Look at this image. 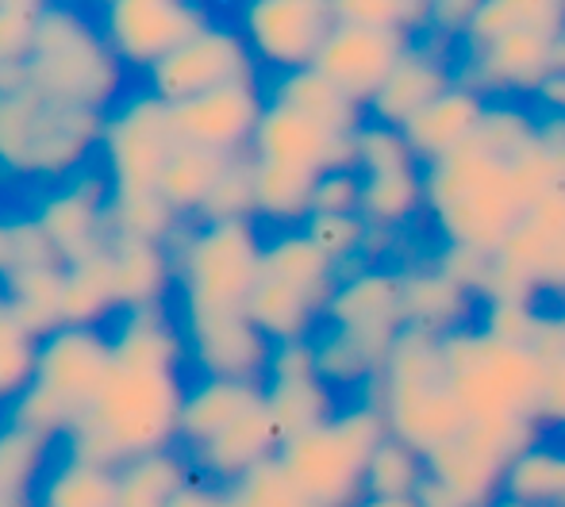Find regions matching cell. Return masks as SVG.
<instances>
[{"instance_id": "12", "label": "cell", "mask_w": 565, "mask_h": 507, "mask_svg": "<svg viewBox=\"0 0 565 507\" xmlns=\"http://www.w3.org/2000/svg\"><path fill=\"white\" fill-rule=\"evenodd\" d=\"M565 31L515 28L477 46H458V82L484 100H535L562 69Z\"/></svg>"}, {"instance_id": "50", "label": "cell", "mask_w": 565, "mask_h": 507, "mask_svg": "<svg viewBox=\"0 0 565 507\" xmlns=\"http://www.w3.org/2000/svg\"><path fill=\"white\" fill-rule=\"evenodd\" d=\"M546 315L531 300H484L481 315H477V327L489 331L492 338L508 346H523V350H535L539 335L546 327Z\"/></svg>"}, {"instance_id": "22", "label": "cell", "mask_w": 565, "mask_h": 507, "mask_svg": "<svg viewBox=\"0 0 565 507\" xmlns=\"http://www.w3.org/2000/svg\"><path fill=\"white\" fill-rule=\"evenodd\" d=\"M454 85H458V46L424 35L408 46V54L396 62V69L377 89V97L365 105V120L404 131Z\"/></svg>"}, {"instance_id": "15", "label": "cell", "mask_w": 565, "mask_h": 507, "mask_svg": "<svg viewBox=\"0 0 565 507\" xmlns=\"http://www.w3.org/2000/svg\"><path fill=\"white\" fill-rule=\"evenodd\" d=\"M323 327L342 331L358 346L373 354L385 366L396 338L404 335V273L388 261H362L354 269H342L335 296L323 312Z\"/></svg>"}, {"instance_id": "21", "label": "cell", "mask_w": 565, "mask_h": 507, "mask_svg": "<svg viewBox=\"0 0 565 507\" xmlns=\"http://www.w3.org/2000/svg\"><path fill=\"white\" fill-rule=\"evenodd\" d=\"M189 343V366L196 377L266 380L274 343L250 323L246 312H193L178 315Z\"/></svg>"}, {"instance_id": "46", "label": "cell", "mask_w": 565, "mask_h": 507, "mask_svg": "<svg viewBox=\"0 0 565 507\" xmlns=\"http://www.w3.org/2000/svg\"><path fill=\"white\" fill-rule=\"evenodd\" d=\"M308 239L316 242V250L339 269H354L365 261V247H370L373 227L365 224L362 212L354 216H308V224L300 227Z\"/></svg>"}, {"instance_id": "55", "label": "cell", "mask_w": 565, "mask_h": 507, "mask_svg": "<svg viewBox=\"0 0 565 507\" xmlns=\"http://www.w3.org/2000/svg\"><path fill=\"white\" fill-rule=\"evenodd\" d=\"M170 507H227V488L212 485V481H204V477H193L173 496Z\"/></svg>"}, {"instance_id": "34", "label": "cell", "mask_w": 565, "mask_h": 507, "mask_svg": "<svg viewBox=\"0 0 565 507\" xmlns=\"http://www.w3.org/2000/svg\"><path fill=\"white\" fill-rule=\"evenodd\" d=\"M116 281L108 247L85 261L66 266L62 284V327H100L105 320H116Z\"/></svg>"}, {"instance_id": "5", "label": "cell", "mask_w": 565, "mask_h": 507, "mask_svg": "<svg viewBox=\"0 0 565 507\" xmlns=\"http://www.w3.org/2000/svg\"><path fill=\"white\" fill-rule=\"evenodd\" d=\"M127 69L113 54L97 15L77 4H46L28 85L70 108L108 116L127 97Z\"/></svg>"}, {"instance_id": "33", "label": "cell", "mask_w": 565, "mask_h": 507, "mask_svg": "<svg viewBox=\"0 0 565 507\" xmlns=\"http://www.w3.org/2000/svg\"><path fill=\"white\" fill-rule=\"evenodd\" d=\"M193 477V462L178 446L135 457L116 470V507H170Z\"/></svg>"}, {"instance_id": "32", "label": "cell", "mask_w": 565, "mask_h": 507, "mask_svg": "<svg viewBox=\"0 0 565 507\" xmlns=\"http://www.w3.org/2000/svg\"><path fill=\"white\" fill-rule=\"evenodd\" d=\"M54 442L0 419V507H39V488L51 470Z\"/></svg>"}, {"instance_id": "26", "label": "cell", "mask_w": 565, "mask_h": 507, "mask_svg": "<svg viewBox=\"0 0 565 507\" xmlns=\"http://www.w3.org/2000/svg\"><path fill=\"white\" fill-rule=\"evenodd\" d=\"M108 338H113V366L150 369V374H181L189 366L185 331L166 308L116 315Z\"/></svg>"}, {"instance_id": "47", "label": "cell", "mask_w": 565, "mask_h": 507, "mask_svg": "<svg viewBox=\"0 0 565 507\" xmlns=\"http://www.w3.org/2000/svg\"><path fill=\"white\" fill-rule=\"evenodd\" d=\"M535 358L543 369V392H539V423L565 427V323L558 312L546 315V327L535 343Z\"/></svg>"}, {"instance_id": "43", "label": "cell", "mask_w": 565, "mask_h": 507, "mask_svg": "<svg viewBox=\"0 0 565 507\" xmlns=\"http://www.w3.org/2000/svg\"><path fill=\"white\" fill-rule=\"evenodd\" d=\"M39 343L12 312L0 300V416L20 400L23 392L35 380V366H39Z\"/></svg>"}, {"instance_id": "49", "label": "cell", "mask_w": 565, "mask_h": 507, "mask_svg": "<svg viewBox=\"0 0 565 507\" xmlns=\"http://www.w3.org/2000/svg\"><path fill=\"white\" fill-rule=\"evenodd\" d=\"M227 507H316V504L308 500L305 488L274 457V462L246 473L243 481L227 485Z\"/></svg>"}, {"instance_id": "45", "label": "cell", "mask_w": 565, "mask_h": 507, "mask_svg": "<svg viewBox=\"0 0 565 507\" xmlns=\"http://www.w3.org/2000/svg\"><path fill=\"white\" fill-rule=\"evenodd\" d=\"M46 266H66V261L51 247V239L35 224V216L31 212L28 216H0V284L15 273Z\"/></svg>"}, {"instance_id": "38", "label": "cell", "mask_w": 565, "mask_h": 507, "mask_svg": "<svg viewBox=\"0 0 565 507\" xmlns=\"http://www.w3.org/2000/svg\"><path fill=\"white\" fill-rule=\"evenodd\" d=\"M39 507H116V470L62 450L39 488Z\"/></svg>"}, {"instance_id": "40", "label": "cell", "mask_w": 565, "mask_h": 507, "mask_svg": "<svg viewBox=\"0 0 565 507\" xmlns=\"http://www.w3.org/2000/svg\"><path fill=\"white\" fill-rule=\"evenodd\" d=\"M419 212H427L424 170L362 177V216L370 227L396 235L401 227H408Z\"/></svg>"}, {"instance_id": "10", "label": "cell", "mask_w": 565, "mask_h": 507, "mask_svg": "<svg viewBox=\"0 0 565 507\" xmlns=\"http://www.w3.org/2000/svg\"><path fill=\"white\" fill-rule=\"evenodd\" d=\"M178 147L170 105L158 100L147 85L127 93L105 116V134H100V170L113 188V201L158 196V181Z\"/></svg>"}, {"instance_id": "18", "label": "cell", "mask_w": 565, "mask_h": 507, "mask_svg": "<svg viewBox=\"0 0 565 507\" xmlns=\"http://www.w3.org/2000/svg\"><path fill=\"white\" fill-rule=\"evenodd\" d=\"M262 388H266V408L277 434H281V446L316 431V427L331 423L342 408L339 392L320 377L312 343L274 346Z\"/></svg>"}, {"instance_id": "7", "label": "cell", "mask_w": 565, "mask_h": 507, "mask_svg": "<svg viewBox=\"0 0 565 507\" xmlns=\"http://www.w3.org/2000/svg\"><path fill=\"white\" fill-rule=\"evenodd\" d=\"M443 350L447 380L469 423H539L543 369L535 350L500 343L477 323L443 338Z\"/></svg>"}, {"instance_id": "25", "label": "cell", "mask_w": 565, "mask_h": 507, "mask_svg": "<svg viewBox=\"0 0 565 507\" xmlns=\"http://www.w3.org/2000/svg\"><path fill=\"white\" fill-rule=\"evenodd\" d=\"M404 273V320L408 327L431 331V335L447 338L461 327H473L481 315V296L461 289L450 273L435 266V258L408 261L401 266Z\"/></svg>"}, {"instance_id": "56", "label": "cell", "mask_w": 565, "mask_h": 507, "mask_svg": "<svg viewBox=\"0 0 565 507\" xmlns=\"http://www.w3.org/2000/svg\"><path fill=\"white\" fill-rule=\"evenodd\" d=\"M531 105L546 116H565V69H558V74L539 89V97L531 100Z\"/></svg>"}, {"instance_id": "28", "label": "cell", "mask_w": 565, "mask_h": 507, "mask_svg": "<svg viewBox=\"0 0 565 507\" xmlns=\"http://www.w3.org/2000/svg\"><path fill=\"white\" fill-rule=\"evenodd\" d=\"M266 400L262 380H224V377H196L185 388L181 403V450L209 446L216 434H224L238 416Z\"/></svg>"}, {"instance_id": "44", "label": "cell", "mask_w": 565, "mask_h": 507, "mask_svg": "<svg viewBox=\"0 0 565 507\" xmlns=\"http://www.w3.org/2000/svg\"><path fill=\"white\" fill-rule=\"evenodd\" d=\"M354 170L362 177H381V173H408L424 170V165H419L416 150L401 127L365 120L354 131Z\"/></svg>"}, {"instance_id": "23", "label": "cell", "mask_w": 565, "mask_h": 507, "mask_svg": "<svg viewBox=\"0 0 565 507\" xmlns=\"http://www.w3.org/2000/svg\"><path fill=\"white\" fill-rule=\"evenodd\" d=\"M250 158L323 177L335 170H354V134H335L328 127L305 120L292 108L266 105V116H262L250 142Z\"/></svg>"}, {"instance_id": "29", "label": "cell", "mask_w": 565, "mask_h": 507, "mask_svg": "<svg viewBox=\"0 0 565 507\" xmlns=\"http://www.w3.org/2000/svg\"><path fill=\"white\" fill-rule=\"evenodd\" d=\"M484 108H489V100L458 82L454 89L443 93L427 112H419L416 120L404 127L419 165H435V162H443V158L458 154L466 142H473L477 127L484 120Z\"/></svg>"}, {"instance_id": "11", "label": "cell", "mask_w": 565, "mask_h": 507, "mask_svg": "<svg viewBox=\"0 0 565 507\" xmlns=\"http://www.w3.org/2000/svg\"><path fill=\"white\" fill-rule=\"evenodd\" d=\"M539 439V423H469L458 439L427 454V481L447 488L461 507H492L504 496L512 462Z\"/></svg>"}, {"instance_id": "13", "label": "cell", "mask_w": 565, "mask_h": 507, "mask_svg": "<svg viewBox=\"0 0 565 507\" xmlns=\"http://www.w3.org/2000/svg\"><path fill=\"white\" fill-rule=\"evenodd\" d=\"M258 69L269 77L312 69L323 43L335 31V8L328 0H250L235 12Z\"/></svg>"}, {"instance_id": "4", "label": "cell", "mask_w": 565, "mask_h": 507, "mask_svg": "<svg viewBox=\"0 0 565 507\" xmlns=\"http://www.w3.org/2000/svg\"><path fill=\"white\" fill-rule=\"evenodd\" d=\"M362 396L381 411L388 439L404 442V446H412L424 457L431 450L447 446L450 439H458L469 427L466 411H461L458 396H454L447 380L443 338L431 335V331L404 327L385 369Z\"/></svg>"}, {"instance_id": "2", "label": "cell", "mask_w": 565, "mask_h": 507, "mask_svg": "<svg viewBox=\"0 0 565 507\" xmlns=\"http://www.w3.org/2000/svg\"><path fill=\"white\" fill-rule=\"evenodd\" d=\"M427 219L439 247H466L497 254L527 216L512 162L466 142L458 154L424 165Z\"/></svg>"}, {"instance_id": "24", "label": "cell", "mask_w": 565, "mask_h": 507, "mask_svg": "<svg viewBox=\"0 0 565 507\" xmlns=\"http://www.w3.org/2000/svg\"><path fill=\"white\" fill-rule=\"evenodd\" d=\"M277 454H281V434H277L266 400H262L246 416H238L224 434H216L209 446L193 450L189 462H193L196 477L227 488L235 481H243L246 473L258 470V465L274 462Z\"/></svg>"}, {"instance_id": "53", "label": "cell", "mask_w": 565, "mask_h": 507, "mask_svg": "<svg viewBox=\"0 0 565 507\" xmlns=\"http://www.w3.org/2000/svg\"><path fill=\"white\" fill-rule=\"evenodd\" d=\"M435 266L443 273H450L461 289H469L473 296H481V284L489 277V266H492V254H481V250H466V247H439L431 254Z\"/></svg>"}, {"instance_id": "27", "label": "cell", "mask_w": 565, "mask_h": 507, "mask_svg": "<svg viewBox=\"0 0 565 507\" xmlns=\"http://www.w3.org/2000/svg\"><path fill=\"white\" fill-rule=\"evenodd\" d=\"M108 258H113L119 315L142 312V308H166V296H170V289L178 284L173 254L166 242L113 235V239H108Z\"/></svg>"}, {"instance_id": "37", "label": "cell", "mask_w": 565, "mask_h": 507, "mask_svg": "<svg viewBox=\"0 0 565 507\" xmlns=\"http://www.w3.org/2000/svg\"><path fill=\"white\" fill-rule=\"evenodd\" d=\"M227 165H231V158L224 154H212V150H196V147H178L162 170L158 196H162L181 219H196V212L209 201V193L216 188V181L224 177Z\"/></svg>"}, {"instance_id": "35", "label": "cell", "mask_w": 565, "mask_h": 507, "mask_svg": "<svg viewBox=\"0 0 565 507\" xmlns=\"http://www.w3.org/2000/svg\"><path fill=\"white\" fill-rule=\"evenodd\" d=\"M312 173L285 170V165L254 162V208L258 219L277 231H297L312 216V196H316Z\"/></svg>"}, {"instance_id": "52", "label": "cell", "mask_w": 565, "mask_h": 507, "mask_svg": "<svg viewBox=\"0 0 565 507\" xmlns=\"http://www.w3.org/2000/svg\"><path fill=\"white\" fill-rule=\"evenodd\" d=\"M362 212V173L335 170L316 181L312 216H354Z\"/></svg>"}, {"instance_id": "54", "label": "cell", "mask_w": 565, "mask_h": 507, "mask_svg": "<svg viewBox=\"0 0 565 507\" xmlns=\"http://www.w3.org/2000/svg\"><path fill=\"white\" fill-rule=\"evenodd\" d=\"M477 12V0H431V15H427V35L439 43L458 46L469 31V20Z\"/></svg>"}, {"instance_id": "41", "label": "cell", "mask_w": 565, "mask_h": 507, "mask_svg": "<svg viewBox=\"0 0 565 507\" xmlns=\"http://www.w3.org/2000/svg\"><path fill=\"white\" fill-rule=\"evenodd\" d=\"M427 485V457L396 439H385L365 470V496L377 500H416Z\"/></svg>"}, {"instance_id": "58", "label": "cell", "mask_w": 565, "mask_h": 507, "mask_svg": "<svg viewBox=\"0 0 565 507\" xmlns=\"http://www.w3.org/2000/svg\"><path fill=\"white\" fill-rule=\"evenodd\" d=\"M354 507H419L416 500H377V496H365V500H358Z\"/></svg>"}, {"instance_id": "14", "label": "cell", "mask_w": 565, "mask_h": 507, "mask_svg": "<svg viewBox=\"0 0 565 507\" xmlns=\"http://www.w3.org/2000/svg\"><path fill=\"white\" fill-rule=\"evenodd\" d=\"M216 15L193 0H113L97 8V23L127 74L147 77L178 46L201 35Z\"/></svg>"}, {"instance_id": "42", "label": "cell", "mask_w": 565, "mask_h": 507, "mask_svg": "<svg viewBox=\"0 0 565 507\" xmlns=\"http://www.w3.org/2000/svg\"><path fill=\"white\" fill-rule=\"evenodd\" d=\"M473 142L489 154L512 162L539 142V108L523 105V100H489Z\"/></svg>"}, {"instance_id": "17", "label": "cell", "mask_w": 565, "mask_h": 507, "mask_svg": "<svg viewBox=\"0 0 565 507\" xmlns=\"http://www.w3.org/2000/svg\"><path fill=\"white\" fill-rule=\"evenodd\" d=\"M108 201H113V188H108L105 170L89 165L77 177L46 188L35 201V208H31V216L43 227L51 247L58 250V258L66 266H74V261L100 254L113 239V231H108Z\"/></svg>"}, {"instance_id": "31", "label": "cell", "mask_w": 565, "mask_h": 507, "mask_svg": "<svg viewBox=\"0 0 565 507\" xmlns=\"http://www.w3.org/2000/svg\"><path fill=\"white\" fill-rule=\"evenodd\" d=\"M258 273L274 277V281L289 284V289L305 292L316 308L328 312L331 296H335L339 269L316 250V242L305 231H274L262 247V269Z\"/></svg>"}, {"instance_id": "1", "label": "cell", "mask_w": 565, "mask_h": 507, "mask_svg": "<svg viewBox=\"0 0 565 507\" xmlns=\"http://www.w3.org/2000/svg\"><path fill=\"white\" fill-rule=\"evenodd\" d=\"M189 380L181 374L113 366L100 396L66 434L62 450L105 470L181 446V403Z\"/></svg>"}, {"instance_id": "19", "label": "cell", "mask_w": 565, "mask_h": 507, "mask_svg": "<svg viewBox=\"0 0 565 507\" xmlns=\"http://www.w3.org/2000/svg\"><path fill=\"white\" fill-rule=\"evenodd\" d=\"M266 85H227V89L204 93V97L181 100L170 108L173 134L181 147L212 150V154L238 158L250 154L254 131L266 116Z\"/></svg>"}, {"instance_id": "9", "label": "cell", "mask_w": 565, "mask_h": 507, "mask_svg": "<svg viewBox=\"0 0 565 507\" xmlns=\"http://www.w3.org/2000/svg\"><path fill=\"white\" fill-rule=\"evenodd\" d=\"M262 239L254 219L193 224L170 239L178 269V315L246 312V300L262 269Z\"/></svg>"}, {"instance_id": "3", "label": "cell", "mask_w": 565, "mask_h": 507, "mask_svg": "<svg viewBox=\"0 0 565 507\" xmlns=\"http://www.w3.org/2000/svg\"><path fill=\"white\" fill-rule=\"evenodd\" d=\"M105 116L43 97L31 85L0 93V181L54 188L100 158Z\"/></svg>"}, {"instance_id": "6", "label": "cell", "mask_w": 565, "mask_h": 507, "mask_svg": "<svg viewBox=\"0 0 565 507\" xmlns=\"http://www.w3.org/2000/svg\"><path fill=\"white\" fill-rule=\"evenodd\" d=\"M113 374V338L105 327H58L39 343V366L31 388L0 419L28 427L51 442L82 423Z\"/></svg>"}, {"instance_id": "48", "label": "cell", "mask_w": 565, "mask_h": 507, "mask_svg": "<svg viewBox=\"0 0 565 507\" xmlns=\"http://www.w3.org/2000/svg\"><path fill=\"white\" fill-rule=\"evenodd\" d=\"M231 219H254L258 224V208H254V158L238 154L231 158L224 177L201 204L193 224H231Z\"/></svg>"}, {"instance_id": "16", "label": "cell", "mask_w": 565, "mask_h": 507, "mask_svg": "<svg viewBox=\"0 0 565 507\" xmlns=\"http://www.w3.org/2000/svg\"><path fill=\"white\" fill-rule=\"evenodd\" d=\"M254 82H262V69L254 62L250 46H246V39L227 20H212L201 35L178 46L162 66H154L142 77V85L170 108L181 105V100L204 97V93L227 89V85Z\"/></svg>"}, {"instance_id": "36", "label": "cell", "mask_w": 565, "mask_h": 507, "mask_svg": "<svg viewBox=\"0 0 565 507\" xmlns=\"http://www.w3.org/2000/svg\"><path fill=\"white\" fill-rule=\"evenodd\" d=\"M62 284H66V266L28 269L0 284V300L31 335L46 338L62 327Z\"/></svg>"}, {"instance_id": "8", "label": "cell", "mask_w": 565, "mask_h": 507, "mask_svg": "<svg viewBox=\"0 0 565 507\" xmlns=\"http://www.w3.org/2000/svg\"><path fill=\"white\" fill-rule=\"evenodd\" d=\"M388 439L381 411L365 396L339 408L331 423L285 442L277 462L308 493L316 507H354L365 500V470Z\"/></svg>"}, {"instance_id": "30", "label": "cell", "mask_w": 565, "mask_h": 507, "mask_svg": "<svg viewBox=\"0 0 565 507\" xmlns=\"http://www.w3.org/2000/svg\"><path fill=\"white\" fill-rule=\"evenodd\" d=\"M266 100L300 112L305 120L328 127L335 134H354L365 123V108H358L339 85H331L320 69H297V74L269 77L266 82Z\"/></svg>"}, {"instance_id": "61", "label": "cell", "mask_w": 565, "mask_h": 507, "mask_svg": "<svg viewBox=\"0 0 565 507\" xmlns=\"http://www.w3.org/2000/svg\"><path fill=\"white\" fill-rule=\"evenodd\" d=\"M562 431H565V427H562Z\"/></svg>"}, {"instance_id": "39", "label": "cell", "mask_w": 565, "mask_h": 507, "mask_svg": "<svg viewBox=\"0 0 565 507\" xmlns=\"http://www.w3.org/2000/svg\"><path fill=\"white\" fill-rule=\"evenodd\" d=\"M504 496L527 507H565V446L539 439L512 462Z\"/></svg>"}, {"instance_id": "51", "label": "cell", "mask_w": 565, "mask_h": 507, "mask_svg": "<svg viewBox=\"0 0 565 507\" xmlns=\"http://www.w3.org/2000/svg\"><path fill=\"white\" fill-rule=\"evenodd\" d=\"M43 0H0V62L28 69L35 54L39 23H43Z\"/></svg>"}, {"instance_id": "59", "label": "cell", "mask_w": 565, "mask_h": 507, "mask_svg": "<svg viewBox=\"0 0 565 507\" xmlns=\"http://www.w3.org/2000/svg\"><path fill=\"white\" fill-rule=\"evenodd\" d=\"M492 507H527V504H520V500H508V496H500V500L492 504Z\"/></svg>"}, {"instance_id": "60", "label": "cell", "mask_w": 565, "mask_h": 507, "mask_svg": "<svg viewBox=\"0 0 565 507\" xmlns=\"http://www.w3.org/2000/svg\"><path fill=\"white\" fill-rule=\"evenodd\" d=\"M562 69H565V43H562Z\"/></svg>"}, {"instance_id": "57", "label": "cell", "mask_w": 565, "mask_h": 507, "mask_svg": "<svg viewBox=\"0 0 565 507\" xmlns=\"http://www.w3.org/2000/svg\"><path fill=\"white\" fill-rule=\"evenodd\" d=\"M20 85H28V69L0 62V93H12V89H20Z\"/></svg>"}, {"instance_id": "20", "label": "cell", "mask_w": 565, "mask_h": 507, "mask_svg": "<svg viewBox=\"0 0 565 507\" xmlns=\"http://www.w3.org/2000/svg\"><path fill=\"white\" fill-rule=\"evenodd\" d=\"M412 43H416V39H412L408 31L335 20V31H331L328 43H323L320 58H316V69H320L331 85H339L358 108H365L377 97L381 85L388 82L396 62L408 54Z\"/></svg>"}]
</instances>
